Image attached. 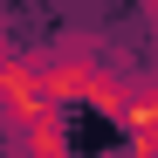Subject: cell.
<instances>
[{"label": "cell", "instance_id": "8992f818", "mask_svg": "<svg viewBox=\"0 0 158 158\" xmlns=\"http://www.w3.org/2000/svg\"><path fill=\"white\" fill-rule=\"evenodd\" d=\"M96 158H131V151H96Z\"/></svg>", "mask_w": 158, "mask_h": 158}, {"label": "cell", "instance_id": "3957f363", "mask_svg": "<svg viewBox=\"0 0 158 158\" xmlns=\"http://www.w3.org/2000/svg\"><path fill=\"white\" fill-rule=\"evenodd\" d=\"M0 151H7V158H76V144H69V110L7 124V131H0Z\"/></svg>", "mask_w": 158, "mask_h": 158}, {"label": "cell", "instance_id": "277c9868", "mask_svg": "<svg viewBox=\"0 0 158 158\" xmlns=\"http://www.w3.org/2000/svg\"><path fill=\"white\" fill-rule=\"evenodd\" d=\"M14 48H21V35H14V21H7V14H0V62H7V55H14Z\"/></svg>", "mask_w": 158, "mask_h": 158}, {"label": "cell", "instance_id": "6da1fadb", "mask_svg": "<svg viewBox=\"0 0 158 158\" xmlns=\"http://www.w3.org/2000/svg\"><path fill=\"white\" fill-rule=\"evenodd\" d=\"M35 55H41V76L55 83L62 103H89V110H103V117H110V103L131 83V62H117L110 48L89 41V35H55L48 48H35Z\"/></svg>", "mask_w": 158, "mask_h": 158}, {"label": "cell", "instance_id": "5b68a950", "mask_svg": "<svg viewBox=\"0 0 158 158\" xmlns=\"http://www.w3.org/2000/svg\"><path fill=\"white\" fill-rule=\"evenodd\" d=\"M144 21H151V69H158V0H144Z\"/></svg>", "mask_w": 158, "mask_h": 158}, {"label": "cell", "instance_id": "7a4b0ae2", "mask_svg": "<svg viewBox=\"0 0 158 158\" xmlns=\"http://www.w3.org/2000/svg\"><path fill=\"white\" fill-rule=\"evenodd\" d=\"M110 117L131 138V151H158V69H131V83L110 103Z\"/></svg>", "mask_w": 158, "mask_h": 158}, {"label": "cell", "instance_id": "52a82bcc", "mask_svg": "<svg viewBox=\"0 0 158 158\" xmlns=\"http://www.w3.org/2000/svg\"><path fill=\"white\" fill-rule=\"evenodd\" d=\"M131 158H158V151H131Z\"/></svg>", "mask_w": 158, "mask_h": 158}]
</instances>
